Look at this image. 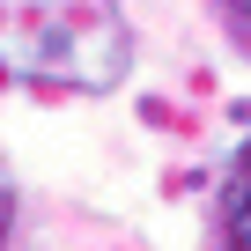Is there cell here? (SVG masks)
I'll use <instances>...</instances> for the list:
<instances>
[{"label":"cell","instance_id":"obj_2","mask_svg":"<svg viewBox=\"0 0 251 251\" xmlns=\"http://www.w3.org/2000/svg\"><path fill=\"white\" fill-rule=\"evenodd\" d=\"M214 222H222V244H229V251H251V141L236 148V163H229V177H222Z\"/></svg>","mask_w":251,"mask_h":251},{"label":"cell","instance_id":"obj_1","mask_svg":"<svg viewBox=\"0 0 251 251\" xmlns=\"http://www.w3.org/2000/svg\"><path fill=\"white\" fill-rule=\"evenodd\" d=\"M133 74V23L118 0H0V81L111 96Z\"/></svg>","mask_w":251,"mask_h":251},{"label":"cell","instance_id":"obj_4","mask_svg":"<svg viewBox=\"0 0 251 251\" xmlns=\"http://www.w3.org/2000/svg\"><path fill=\"white\" fill-rule=\"evenodd\" d=\"M8 229H15V192H8V177H0V244H8Z\"/></svg>","mask_w":251,"mask_h":251},{"label":"cell","instance_id":"obj_3","mask_svg":"<svg viewBox=\"0 0 251 251\" xmlns=\"http://www.w3.org/2000/svg\"><path fill=\"white\" fill-rule=\"evenodd\" d=\"M222 15L236 23V37H251V0H222Z\"/></svg>","mask_w":251,"mask_h":251}]
</instances>
